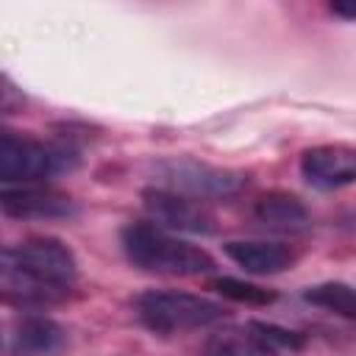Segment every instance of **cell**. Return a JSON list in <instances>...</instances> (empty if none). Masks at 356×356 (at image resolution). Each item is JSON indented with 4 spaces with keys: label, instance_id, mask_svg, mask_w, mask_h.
Wrapping results in <instances>:
<instances>
[{
    "label": "cell",
    "instance_id": "obj_9",
    "mask_svg": "<svg viewBox=\"0 0 356 356\" xmlns=\"http://www.w3.org/2000/svg\"><path fill=\"white\" fill-rule=\"evenodd\" d=\"M222 248L225 256L250 275H275L295 264V250L284 242L239 239V242H225Z\"/></svg>",
    "mask_w": 356,
    "mask_h": 356
},
{
    "label": "cell",
    "instance_id": "obj_4",
    "mask_svg": "<svg viewBox=\"0 0 356 356\" xmlns=\"http://www.w3.org/2000/svg\"><path fill=\"white\" fill-rule=\"evenodd\" d=\"M134 312L139 323L153 334H181V331L209 328L225 320L222 303L175 289H147L136 295Z\"/></svg>",
    "mask_w": 356,
    "mask_h": 356
},
{
    "label": "cell",
    "instance_id": "obj_11",
    "mask_svg": "<svg viewBox=\"0 0 356 356\" xmlns=\"http://www.w3.org/2000/svg\"><path fill=\"white\" fill-rule=\"evenodd\" d=\"M206 356H286L278 350L253 323L248 325H228L209 337Z\"/></svg>",
    "mask_w": 356,
    "mask_h": 356
},
{
    "label": "cell",
    "instance_id": "obj_8",
    "mask_svg": "<svg viewBox=\"0 0 356 356\" xmlns=\"http://www.w3.org/2000/svg\"><path fill=\"white\" fill-rule=\"evenodd\" d=\"M0 206L17 220H61L78 211L70 195L50 186H3Z\"/></svg>",
    "mask_w": 356,
    "mask_h": 356
},
{
    "label": "cell",
    "instance_id": "obj_12",
    "mask_svg": "<svg viewBox=\"0 0 356 356\" xmlns=\"http://www.w3.org/2000/svg\"><path fill=\"white\" fill-rule=\"evenodd\" d=\"M67 345V331L44 317V314H25L19 323H17V331H14V348L19 353H28V356H56L61 353Z\"/></svg>",
    "mask_w": 356,
    "mask_h": 356
},
{
    "label": "cell",
    "instance_id": "obj_14",
    "mask_svg": "<svg viewBox=\"0 0 356 356\" xmlns=\"http://www.w3.org/2000/svg\"><path fill=\"white\" fill-rule=\"evenodd\" d=\"M211 289H217L222 298L234 300V303H245V306H267L275 300V292L273 289H264L259 284H250V281H242V278H214L211 281Z\"/></svg>",
    "mask_w": 356,
    "mask_h": 356
},
{
    "label": "cell",
    "instance_id": "obj_15",
    "mask_svg": "<svg viewBox=\"0 0 356 356\" xmlns=\"http://www.w3.org/2000/svg\"><path fill=\"white\" fill-rule=\"evenodd\" d=\"M328 11L337 14V17H342V19L356 22V0H348V3H331Z\"/></svg>",
    "mask_w": 356,
    "mask_h": 356
},
{
    "label": "cell",
    "instance_id": "obj_5",
    "mask_svg": "<svg viewBox=\"0 0 356 356\" xmlns=\"http://www.w3.org/2000/svg\"><path fill=\"white\" fill-rule=\"evenodd\" d=\"M245 184H248L245 172L214 167L197 159H167L156 164V186L195 197V200L228 197V195H236Z\"/></svg>",
    "mask_w": 356,
    "mask_h": 356
},
{
    "label": "cell",
    "instance_id": "obj_13",
    "mask_svg": "<svg viewBox=\"0 0 356 356\" xmlns=\"http://www.w3.org/2000/svg\"><path fill=\"white\" fill-rule=\"evenodd\" d=\"M303 300L317 306V309H323V312L339 314L345 320H356V286H350L345 281L314 284V286L303 289Z\"/></svg>",
    "mask_w": 356,
    "mask_h": 356
},
{
    "label": "cell",
    "instance_id": "obj_10",
    "mask_svg": "<svg viewBox=\"0 0 356 356\" xmlns=\"http://www.w3.org/2000/svg\"><path fill=\"white\" fill-rule=\"evenodd\" d=\"M253 217L261 228L278 231V234H300L312 225V214H309L306 203L281 189L261 195L253 203Z\"/></svg>",
    "mask_w": 356,
    "mask_h": 356
},
{
    "label": "cell",
    "instance_id": "obj_3",
    "mask_svg": "<svg viewBox=\"0 0 356 356\" xmlns=\"http://www.w3.org/2000/svg\"><path fill=\"white\" fill-rule=\"evenodd\" d=\"M78 150L67 142H42L14 131L0 136V181L3 186H47L56 175L78 167Z\"/></svg>",
    "mask_w": 356,
    "mask_h": 356
},
{
    "label": "cell",
    "instance_id": "obj_7",
    "mask_svg": "<svg viewBox=\"0 0 356 356\" xmlns=\"http://www.w3.org/2000/svg\"><path fill=\"white\" fill-rule=\"evenodd\" d=\"M300 175L309 186L331 192L356 184V150L348 145H317L303 150Z\"/></svg>",
    "mask_w": 356,
    "mask_h": 356
},
{
    "label": "cell",
    "instance_id": "obj_1",
    "mask_svg": "<svg viewBox=\"0 0 356 356\" xmlns=\"http://www.w3.org/2000/svg\"><path fill=\"white\" fill-rule=\"evenodd\" d=\"M3 289L22 306L64 300L78 281V259L56 236H31L3 250Z\"/></svg>",
    "mask_w": 356,
    "mask_h": 356
},
{
    "label": "cell",
    "instance_id": "obj_2",
    "mask_svg": "<svg viewBox=\"0 0 356 356\" xmlns=\"http://www.w3.org/2000/svg\"><path fill=\"white\" fill-rule=\"evenodd\" d=\"M122 250L128 261L145 273H159V275H203L211 273L217 264L214 259L186 242L178 239L175 234L159 228L156 222H131L122 228Z\"/></svg>",
    "mask_w": 356,
    "mask_h": 356
},
{
    "label": "cell",
    "instance_id": "obj_6",
    "mask_svg": "<svg viewBox=\"0 0 356 356\" xmlns=\"http://www.w3.org/2000/svg\"><path fill=\"white\" fill-rule=\"evenodd\" d=\"M142 206L150 214V222H156L164 231H184V234H217V217L214 211L195 197L161 189V186H147L142 192Z\"/></svg>",
    "mask_w": 356,
    "mask_h": 356
}]
</instances>
